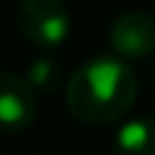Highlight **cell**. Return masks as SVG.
Masks as SVG:
<instances>
[{
  "label": "cell",
  "mask_w": 155,
  "mask_h": 155,
  "mask_svg": "<svg viewBox=\"0 0 155 155\" xmlns=\"http://www.w3.org/2000/svg\"><path fill=\"white\" fill-rule=\"evenodd\" d=\"M28 78L16 73L0 75V121L9 132L25 130L37 116V94Z\"/></svg>",
  "instance_id": "cell-3"
},
{
  "label": "cell",
  "mask_w": 155,
  "mask_h": 155,
  "mask_svg": "<svg viewBox=\"0 0 155 155\" xmlns=\"http://www.w3.org/2000/svg\"><path fill=\"white\" fill-rule=\"evenodd\" d=\"M110 44L121 57L141 59L155 50V18L146 12L119 16L110 30Z\"/></svg>",
  "instance_id": "cell-4"
},
{
  "label": "cell",
  "mask_w": 155,
  "mask_h": 155,
  "mask_svg": "<svg viewBox=\"0 0 155 155\" xmlns=\"http://www.w3.org/2000/svg\"><path fill=\"white\" fill-rule=\"evenodd\" d=\"M137 78L126 62L96 57L84 62L66 82V107L80 123L110 126L132 110Z\"/></svg>",
  "instance_id": "cell-1"
},
{
  "label": "cell",
  "mask_w": 155,
  "mask_h": 155,
  "mask_svg": "<svg viewBox=\"0 0 155 155\" xmlns=\"http://www.w3.org/2000/svg\"><path fill=\"white\" fill-rule=\"evenodd\" d=\"M116 144L126 153L153 155L155 153V121L139 116V119L123 123V128L116 135Z\"/></svg>",
  "instance_id": "cell-5"
},
{
  "label": "cell",
  "mask_w": 155,
  "mask_h": 155,
  "mask_svg": "<svg viewBox=\"0 0 155 155\" xmlns=\"http://www.w3.org/2000/svg\"><path fill=\"white\" fill-rule=\"evenodd\" d=\"M28 80L39 91H53L62 82V71L53 59H37L28 71Z\"/></svg>",
  "instance_id": "cell-6"
},
{
  "label": "cell",
  "mask_w": 155,
  "mask_h": 155,
  "mask_svg": "<svg viewBox=\"0 0 155 155\" xmlns=\"http://www.w3.org/2000/svg\"><path fill=\"white\" fill-rule=\"evenodd\" d=\"M18 30L41 48H55L71 32V14L62 0H21L16 7Z\"/></svg>",
  "instance_id": "cell-2"
}]
</instances>
